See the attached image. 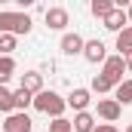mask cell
Instances as JSON below:
<instances>
[{
    "instance_id": "obj_9",
    "label": "cell",
    "mask_w": 132,
    "mask_h": 132,
    "mask_svg": "<svg viewBox=\"0 0 132 132\" xmlns=\"http://www.w3.org/2000/svg\"><path fill=\"white\" fill-rule=\"evenodd\" d=\"M65 101H68V108H74L77 114H83V111L89 108V101H92V92L80 86V89H71V95H68Z\"/></svg>"
},
{
    "instance_id": "obj_10",
    "label": "cell",
    "mask_w": 132,
    "mask_h": 132,
    "mask_svg": "<svg viewBox=\"0 0 132 132\" xmlns=\"http://www.w3.org/2000/svg\"><path fill=\"white\" fill-rule=\"evenodd\" d=\"M120 114H123V108H120L114 98H98V117L104 120V123H117Z\"/></svg>"
},
{
    "instance_id": "obj_5",
    "label": "cell",
    "mask_w": 132,
    "mask_h": 132,
    "mask_svg": "<svg viewBox=\"0 0 132 132\" xmlns=\"http://www.w3.org/2000/svg\"><path fill=\"white\" fill-rule=\"evenodd\" d=\"M34 123L28 114H22V111H12L6 120H3V132H31Z\"/></svg>"
},
{
    "instance_id": "obj_24",
    "label": "cell",
    "mask_w": 132,
    "mask_h": 132,
    "mask_svg": "<svg viewBox=\"0 0 132 132\" xmlns=\"http://www.w3.org/2000/svg\"><path fill=\"white\" fill-rule=\"evenodd\" d=\"M126 74H132V55L126 59Z\"/></svg>"
},
{
    "instance_id": "obj_6",
    "label": "cell",
    "mask_w": 132,
    "mask_h": 132,
    "mask_svg": "<svg viewBox=\"0 0 132 132\" xmlns=\"http://www.w3.org/2000/svg\"><path fill=\"white\" fill-rule=\"evenodd\" d=\"M83 59L89 62V65H104V59H108V46L101 43V40H86V46H83Z\"/></svg>"
},
{
    "instance_id": "obj_18",
    "label": "cell",
    "mask_w": 132,
    "mask_h": 132,
    "mask_svg": "<svg viewBox=\"0 0 132 132\" xmlns=\"http://www.w3.org/2000/svg\"><path fill=\"white\" fill-rule=\"evenodd\" d=\"M0 111H3L6 117L15 111V104H12V89H6V86H0Z\"/></svg>"
},
{
    "instance_id": "obj_16",
    "label": "cell",
    "mask_w": 132,
    "mask_h": 132,
    "mask_svg": "<svg viewBox=\"0 0 132 132\" xmlns=\"http://www.w3.org/2000/svg\"><path fill=\"white\" fill-rule=\"evenodd\" d=\"M12 104H15V111H22V114H25V108H31V104H34V95L28 92V89H22V86H19V89L12 92Z\"/></svg>"
},
{
    "instance_id": "obj_2",
    "label": "cell",
    "mask_w": 132,
    "mask_h": 132,
    "mask_svg": "<svg viewBox=\"0 0 132 132\" xmlns=\"http://www.w3.org/2000/svg\"><path fill=\"white\" fill-rule=\"evenodd\" d=\"M34 108H37L40 114H49L52 120H59V117L65 114L68 101L62 98L55 89H43V92H37V95H34Z\"/></svg>"
},
{
    "instance_id": "obj_1",
    "label": "cell",
    "mask_w": 132,
    "mask_h": 132,
    "mask_svg": "<svg viewBox=\"0 0 132 132\" xmlns=\"http://www.w3.org/2000/svg\"><path fill=\"white\" fill-rule=\"evenodd\" d=\"M34 22L28 12H12V9H3L0 12V34H12V37H19V34H31Z\"/></svg>"
},
{
    "instance_id": "obj_14",
    "label": "cell",
    "mask_w": 132,
    "mask_h": 132,
    "mask_svg": "<svg viewBox=\"0 0 132 132\" xmlns=\"http://www.w3.org/2000/svg\"><path fill=\"white\" fill-rule=\"evenodd\" d=\"M114 101L120 104V108H126V104H132V77H126L120 86H117V95H114Z\"/></svg>"
},
{
    "instance_id": "obj_3",
    "label": "cell",
    "mask_w": 132,
    "mask_h": 132,
    "mask_svg": "<svg viewBox=\"0 0 132 132\" xmlns=\"http://www.w3.org/2000/svg\"><path fill=\"white\" fill-rule=\"evenodd\" d=\"M123 71H126V59H123V55H108V59H104V65H101V77H104V80H111V83H114V89H117V86L126 80V77H123Z\"/></svg>"
},
{
    "instance_id": "obj_8",
    "label": "cell",
    "mask_w": 132,
    "mask_h": 132,
    "mask_svg": "<svg viewBox=\"0 0 132 132\" xmlns=\"http://www.w3.org/2000/svg\"><path fill=\"white\" fill-rule=\"evenodd\" d=\"M83 46H86V40L80 37V34H65L62 37V43H59V49L65 52V55H83Z\"/></svg>"
},
{
    "instance_id": "obj_13",
    "label": "cell",
    "mask_w": 132,
    "mask_h": 132,
    "mask_svg": "<svg viewBox=\"0 0 132 132\" xmlns=\"http://www.w3.org/2000/svg\"><path fill=\"white\" fill-rule=\"evenodd\" d=\"M117 49H120L123 59H129V55H132V25L117 34Z\"/></svg>"
},
{
    "instance_id": "obj_17",
    "label": "cell",
    "mask_w": 132,
    "mask_h": 132,
    "mask_svg": "<svg viewBox=\"0 0 132 132\" xmlns=\"http://www.w3.org/2000/svg\"><path fill=\"white\" fill-rule=\"evenodd\" d=\"M114 6H117L114 0H92V3H89V12H92L95 19H108V12H111Z\"/></svg>"
},
{
    "instance_id": "obj_21",
    "label": "cell",
    "mask_w": 132,
    "mask_h": 132,
    "mask_svg": "<svg viewBox=\"0 0 132 132\" xmlns=\"http://www.w3.org/2000/svg\"><path fill=\"white\" fill-rule=\"evenodd\" d=\"M49 132H74V126H71V120L59 117V120H52V123H49Z\"/></svg>"
},
{
    "instance_id": "obj_7",
    "label": "cell",
    "mask_w": 132,
    "mask_h": 132,
    "mask_svg": "<svg viewBox=\"0 0 132 132\" xmlns=\"http://www.w3.org/2000/svg\"><path fill=\"white\" fill-rule=\"evenodd\" d=\"M101 25L108 28V31H114V34H120L123 28H129V19H126V9H111L108 12V19H101Z\"/></svg>"
},
{
    "instance_id": "obj_12",
    "label": "cell",
    "mask_w": 132,
    "mask_h": 132,
    "mask_svg": "<svg viewBox=\"0 0 132 132\" xmlns=\"http://www.w3.org/2000/svg\"><path fill=\"white\" fill-rule=\"evenodd\" d=\"M71 126H74V132H92V129H95V117H92L89 111H83V114H74Z\"/></svg>"
},
{
    "instance_id": "obj_23",
    "label": "cell",
    "mask_w": 132,
    "mask_h": 132,
    "mask_svg": "<svg viewBox=\"0 0 132 132\" xmlns=\"http://www.w3.org/2000/svg\"><path fill=\"white\" fill-rule=\"evenodd\" d=\"M126 19H129V25H132V3H126Z\"/></svg>"
},
{
    "instance_id": "obj_22",
    "label": "cell",
    "mask_w": 132,
    "mask_h": 132,
    "mask_svg": "<svg viewBox=\"0 0 132 132\" xmlns=\"http://www.w3.org/2000/svg\"><path fill=\"white\" fill-rule=\"evenodd\" d=\"M92 132H120V129H117L114 123H98V126H95Z\"/></svg>"
},
{
    "instance_id": "obj_25",
    "label": "cell",
    "mask_w": 132,
    "mask_h": 132,
    "mask_svg": "<svg viewBox=\"0 0 132 132\" xmlns=\"http://www.w3.org/2000/svg\"><path fill=\"white\" fill-rule=\"evenodd\" d=\"M123 132H132V123H129V126H126V129H123Z\"/></svg>"
},
{
    "instance_id": "obj_4",
    "label": "cell",
    "mask_w": 132,
    "mask_h": 132,
    "mask_svg": "<svg viewBox=\"0 0 132 132\" xmlns=\"http://www.w3.org/2000/svg\"><path fill=\"white\" fill-rule=\"evenodd\" d=\"M43 22H46L49 31H65L68 25H71V15H68L65 6H49V9L43 12Z\"/></svg>"
},
{
    "instance_id": "obj_19",
    "label": "cell",
    "mask_w": 132,
    "mask_h": 132,
    "mask_svg": "<svg viewBox=\"0 0 132 132\" xmlns=\"http://www.w3.org/2000/svg\"><path fill=\"white\" fill-rule=\"evenodd\" d=\"M111 89H114V83H111V80H104L101 74H95V77H92L89 92H98V95H104V92H111Z\"/></svg>"
},
{
    "instance_id": "obj_20",
    "label": "cell",
    "mask_w": 132,
    "mask_h": 132,
    "mask_svg": "<svg viewBox=\"0 0 132 132\" xmlns=\"http://www.w3.org/2000/svg\"><path fill=\"white\" fill-rule=\"evenodd\" d=\"M15 49V37L12 34H0V55H12Z\"/></svg>"
},
{
    "instance_id": "obj_15",
    "label": "cell",
    "mask_w": 132,
    "mask_h": 132,
    "mask_svg": "<svg viewBox=\"0 0 132 132\" xmlns=\"http://www.w3.org/2000/svg\"><path fill=\"white\" fill-rule=\"evenodd\" d=\"M12 74H15V59L12 55H0V86H6Z\"/></svg>"
},
{
    "instance_id": "obj_11",
    "label": "cell",
    "mask_w": 132,
    "mask_h": 132,
    "mask_svg": "<svg viewBox=\"0 0 132 132\" xmlns=\"http://www.w3.org/2000/svg\"><path fill=\"white\" fill-rule=\"evenodd\" d=\"M22 89H28L31 95L43 92V74H40V71H25V74H22Z\"/></svg>"
}]
</instances>
